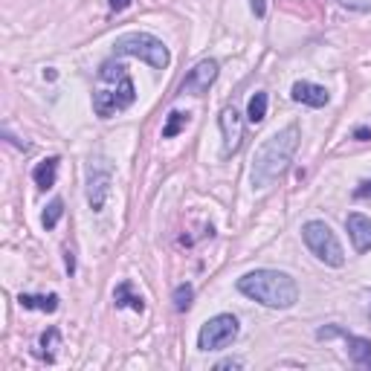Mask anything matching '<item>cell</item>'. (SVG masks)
Returning <instances> with one entry per match:
<instances>
[{"label":"cell","instance_id":"e0dca14e","mask_svg":"<svg viewBox=\"0 0 371 371\" xmlns=\"http://www.w3.org/2000/svg\"><path fill=\"white\" fill-rule=\"evenodd\" d=\"M246 119L253 122V125H258V122L267 119V93L258 90L250 96V105H246Z\"/></svg>","mask_w":371,"mask_h":371},{"label":"cell","instance_id":"6da1fadb","mask_svg":"<svg viewBox=\"0 0 371 371\" xmlns=\"http://www.w3.org/2000/svg\"><path fill=\"white\" fill-rule=\"evenodd\" d=\"M299 148V128L287 125L267 137L253 157V189H270L293 163V154Z\"/></svg>","mask_w":371,"mask_h":371},{"label":"cell","instance_id":"83f0119b","mask_svg":"<svg viewBox=\"0 0 371 371\" xmlns=\"http://www.w3.org/2000/svg\"><path fill=\"white\" fill-rule=\"evenodd\" d=\"M44 79H46V82H56V79H58V73H56L53 67H46V70H44Z\"/></svg>","mask_w":371,"mask_h":371},{"label":"cell","instance_id":"8992f818","mask_svg":"<svg viewBox=\"0 0 371 371\" xmlns=\"http://www.w3.org/2000/svg\"><path fill=\"white\" fill-rule=\"evenodd\" d=\"M238 337V319L232 313H218L212 319H206L201 334H197V348L201 351H218L229 345Z\"/></svg>","mask_w":371,"mask_h":371},{"label":"cell","instance_id":"9a60e30c","mask_svg":"<svg viewBox=\"0 0 371 371\" xmlns=\"http://www.w3.org/2000/svg\"><path fill=\"white\" fill-rule=\"evenodd\" d=\"M113 302H116V308H131V310H137V313L145 310V299L134 293V284H131V282H122V284L113 290Z\"/></svg>","mask_w":371,"mask_h":371},{"label":"cell","instance_id":"d4e9b609","mask_svg":"<svg viewBox=\"0 0 371 371\" xmlns=\"http://www.w3.org/2000/svg\"><path fill=\"white\" fill-rule=\"evenodd\" d=\"M241 365H244L241 360H220L215 368H218V371H224V368H241Z\"/></svg>","mask_w":371,"mask_h":371},{"label":"cell","instance_id":"cb8c5ba5","mask_svg":"<svg viewBox=\"0 0 371 371\" xmlns=\"http://www.w3.org/2000/svg\"><path fill=\"white\" fill-rule=\"evenodd\" d=\"M64 267H67V273L73 276V273H76V256H73L70 250L64 253Z\"/></svg>","mask_w":371,"mask_h":371},{"label":"cell","instance_id":"44dd1931","mask_svg":"<svg viewBox=\"0 0 371 371\" xmlns=\"http://www.w3.org/2000/svg\"><path fill=\"white\" fill-rule=\"evenodd\" d=\"M342 6H348V9H360V12H365V9H371V0H339Z\"/></svg>","mask_w":371,"mask_h":371},{"label":"cell","instance_id":"5bb4252c","mask_svg":"<svg viewBox=\"0 0 371 371\" xmlns=\"http://www.w3.org/2000/svg\"><path fill=\"white\" fill-rule=\"evenodd\" d=\"M56 175H58V157H46V160H41L32 168V180H35V186L41 191H46V189L56 186Z\"/></svg>","mask_w":371,"mask_h":371},{"label":"cell","instance_id":"7c38bea8","mask_svg":"<svg viewBox=\"0 0 371 371\" xmlns=\"http://www.w3.org/2000/svg\"><path fill=\"white\" fill-rule=\"evenodd\" d=\"M345 227H348V235L354 241V250L368 253L371 250V218H365L360 212H351L348 218H345Z\"/></svg>","mask_w":371,"mask_h":371},{"label":"cell","instance_id":"30bf717a","mask_svg":"<svg viewBox=\"0 0 371 371\" xmlns=\"http://www.w3.org/2000/svg\"><path fill=\"white\" fill-rule=\"evenodd\" d=\"M220 122V134H224V154H235L241 148V139H244V122H241V113L235 108H224L218 116Z\"/></svg>","mask_w":371,"mask_h":371},{"label":"cell","instance_id":"603a6c76","mask_svg":"<svg viewBox=\"0 0 371 371\" xmlns=\"http://www.w3.org/2000/svg\"><path fill=\"white\" fill-rule=\"evenodd\" d=\"M108 6H111V12H125L131 6V0H108Z\"/></svg>","mask_w":371,"mask_h":371},{"label":"cell","instance_id":"8fae6325","mask_svg":"<svg viewBox=\"0 0 371 371\" xmlns=\"http://www.w3.org/2000/svg\"><path fill=\"white\" fill-rule=\"evenodd\" d=\"M290 96H293V102H302L310 108H325L331 102V93L322 84H313V82H296L290 87Z\"/></svg>","mask_w":371,"mask_h":371},{"label":"cell","instance_id":"277c9868","mask_svg":"<svg viewBox=\"0 0 371 371\" xmlns=\"http://www.w3.org/2000/svg\"><path fill=\"white\" fill-rule=\"evenodd\" d=\"M302 238L308 244V250L328 267H342L345 264V250L339 238L334 235V229L325 224V220H308L302 227Z\"/></svg>","mask_w":371,"mask_h":371},{"label":"cell","instance_id":"3957f363","mask_svg":"<svg viewBox=\"0 0 371 371\" xmlns=\"http://www.w3.org/2000/svg\"><path fill=\"white\" fill-rule=\"evenodd\" d=\"M113 53L116 56H134V58H142L145 64H151L154 70H165L171 64V53L168 46L148 35V32H128V35H119L116 44H113Z\"/></svg>","mask_w":371,"mask_h":371},{"label":"cell","instance_id":"5b68a950","mask_svg":"<svg viewBox=\"0 0 371 371\" xmlns=\"http://www.w3.org/2000/svg\"><path fill=\"white\" fill-rule=\"evenodd\" d=\"M134 102H137V87H134V82H131L128 73L119 79L116 87H111V90H96L93 93V111H96L99 119H111L119 111H128Z\"/></svg>","mask_w":371,"mask_h":371},{"label":"cell","instance_id":"484cf974","mask_svg":"<svg viewBox=\"0 0 371 371\" xmlns=\"http://www.w3.org/2000/svg\"><path fill=\"white\" fill-rule=\"evenodd\" d=\"M354 194H357V197H371V180H363V183L357 186Z\"/></svg>","mask_w":371,"mask_h":371},{"label":"cell","instance_id":"4316f807","mask_svg":"<svg viewBox=\"0 0 371 371\" xmlns=\"http://www.w3.org/2000/svg\"><path fill=\"white\" fill-rule=\"evenodd\" d=\"M354 139H357V142H368V139H371V128H357V131H354Z\"/></svg>","mask_w":371,"mask_h":371},{"label":"cell","instance_id":"4fadbf2b","mask_svg":"<svg viewBox=\"0 0 371 371\" xmlns=\"http://www.w3.org/2000/svg\"><path fill=\"white\" fill-rule=\"evenodd\" d=\"M18 305L23 310H44V313H56L61 299L56 293H46V296H30V293H20L18 296Z\"/></svg>","mask_w":371,"mask_h":371},{"label":"cell","instance_id":"9c48e42d","mask_svg":"<svg viewBox=\"0 0 371 371\" xmlns=\"http://www.w3.org/2000/svg\"><path fill=\"white\" fill-rule=\"evenodd\" d=\"M218 61H212V58H203V61H197L191 70H189V76L180 82V93H189V96H203L212 84H215V79H218Z\"/></svg>","mask_w":371,"mask_h":371},{"label":"cell","instance_id":"2e32d148","mask_svg":"<svg viewBox=\"0 0 371 371\" xmlns=\"http://www.w3.org/2000/svg\"><path fill=\"white\" fill-rule=\"evenodd\" d=\"M189 111H171L168 119H165V125H163V139H171V137H177L186 125H189Z\"/></svg>","mask_w":371,"mask_h":371},{"label":"cell","instance_id":"d6986e66","mask_svg":"<svg viewBox=\"0 0 371 371\" xmlns=\"http://www.w3.org/2000/svg\"><path fill=\"white\" fill-rule=\"evenodd\" d=\"M58 331L56 328H49L44 337H41V357L46 360V363H53L56 360V345H58Z\"/></svg>","mask_w":371,"mask_h":371},{"label":"cell","instance_id":"7402d4cb","mask_svg":"<svg viewBox=\"0 0 371 371\" xmlns=\"http://www.w3.org/2000/svg\"><path fill=\"white\" fill-rule=\"evenodd\" d=\"M250 9L256 18H264L267 15V0H250Z\"/></svg>","mask_w":371,"mask_h":371},{"label":"cell","instance_id":"ffe728a7","mask_svg":"<svg viewBox=\"0 0 371 371\" xmlns=\"http://www.w3.org/2000/svg\"><path fill=\"white\" fill-rule=\"evenodd\" d=\"M191 299H194V287L191 284H177V290H175V308L180 313L189 310L191 308Z\"/></svg>","mask_w":371,"mask_h":371},{"label":"cell","instance_id":"ac0fdd59","mask_svg":"<svg viewBox=\"0 0 371 371\" xmlns=\"http://www.w3.org/2000/svg\"><path fill=\"white\" fill-rule=\"evenodd\" d=\"M61 215H64V201H61V197H56V201L44 209V218H41L44 229H56V224L61 220Z\"/></svg>","mask_w":371,"mask_h":371},{"label":"cell","instance_id":"52a82bcc","mask_svg":"<svg viewBox=\"0 0 371 371\" xmlns=\"http://www.w3.org/2000/svg\"><path fill=\"white\" fill-rule=\"evenodd\" d=\"M111 194V165L105 160H90L87 168V203L93 212H102Z\"/></svg>","mask_w":371,"mask_h":371},{"label":"cell","instance_id":"ba28073f","mask_svg":"<svg viewBox=\"0 0 371 371\" xmlns=\"http://www.w3.org/2000/svg\"><path fill=\"white\" fill-rule=\"evenodd\" d=\"M334 337H342V339H345V345H348V357H351L357 365L371 368V339L354 337V334H348V331L339 328V325H325V328L316 331V339H334Z\"/></svg>","mask_w":371,"mask_h":371},{"label":"cell","instance_id":"7a4b0ae2","mask_svg":"<svg viewBox=\"0 0 371 371\" xmlns=\"http://www.w3.org/2000/svg\"><path fill=\"white\" fill-rule=\"evenodd\" d=\"M238 290L264 308H293L299 302V287H296L293 276L282 273V270H253L238 279Z\"/></svg>","mask_w":371,"mask_h":371}]
</instances>
